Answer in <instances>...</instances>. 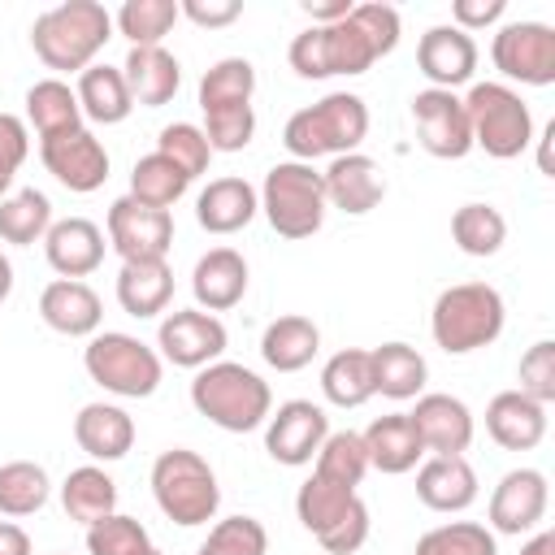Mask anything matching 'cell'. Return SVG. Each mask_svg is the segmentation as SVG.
Wrapping results in <instances>:
<instances>
[{"label":"cell","instance_id":"46","mask_svg":"<svg viewBox=\"0 0 555 555\" xmlns=\"http://www.w3.org/2000/svg\"><path fill=\"white\" fill-rule=\"evenodd\" d=\"M156 152L165 156V160H173L191 182L208 169V160H212V147H208V139H204V130L195 126V121H169L160 134H156Z\"/></svg>","mask_w":555,"mask_h":555},{"label":"cell","instance_id":"11","mask_svg":"<svg viewBox=\"0 0 555 555\" xmlns=\"http://www.w3.org/2000/svg\"><path fill=\"white\" fill-rule=\"evenodd\" d=\"M108 247L121 256V264L130 260H165L173 247V212L165 208H147L130 195L108 204Z\"/></svg>","mask_w":555,"mask_h":555},{"label":"cell","instance_id":"28","mask_svg":"<svg viewBox=\"0 0 555 555\" xmlns=\"http://www.w3.org/2000/svg\"><path fill=\"white\" fill-rule=\"evenodd\" d=\"M173 299V269L169 260H130L117 269V304L126 317H160Z\"/></svg>","mask_w":555,"mask_h":555},{"label":"cell","instance_id":"50","mask_svg":"<svg viewBox=\"0 0 555 555\" xmlns=\"http://www.w3.org/2000/svg\"><path fill=\"white\" fill-rule=\"evenodd\" d=\"M351 22L369 35V43H373L377 61H382V56H390V52L399 48V30H403V22H399V9H395V4H382V0L351 4Z\"/></svg>","mask_w":555,"mask_h":555},{"label":"cell","instance_id":"9","mask_svg":"<svg viewBox=\"0 0 555 555\" xmlns=\"http://www.w3.org/2000/svg\"><path fill=\"white\" fill-rule=\"evenodd\" d=\"M490 61L507 82L551 87L555 82V30L546 22H507L490 39Z\"/></svg>","mask_w":555,"mask_h":555},{"label":"cell","instance_id":"36","mask_svg":"<svg viewBox=\"0 0 555 555\" xmlns=\"http://www.w3.org/2000/svg\"><path fill=\"white\" fill-rule=\"evenodd\" d=\"M451 238L464 256H499V247L507 243V217L494 204H460L451 212Z\"/></svg>","mask_w":555,"mask_h":555},{"label":"cell","instance_id":"25","mask_svg":"<svg viewBox=\"0 0 555 555\" xmlns=\"http://www.w3.org/2000/svg\"><path fill=\"white\" fill-rule=\"evenodd\" d=\"M74 442L91 460L113 464L134 447V421L117 403H104V399L100 403H82L78 416H74Z\"/></svg>","mask_w":555,"mask_h":555},{"label":"cell","instance_id":"58","mask_svg":"<svg viewBox=\"0 0 555 555\" xmlns=\"http://www.w3.org/2000/svg\"><path fill=\"white\" fill-rule=\"evenodd\" d=\"M520 555H555V533H551V529H538V533L520 546Z\"/></svg>","mask_w":555,"mask_h":555},{"label":"cell","instance_id":"35","mask_svg":"<svg viewBox=\"0 0 555 555\" xmlns=\"http://www.w3.org/2000/svg\"><path fill=\"white\" fill-rule=\"evenodd\" d=\"M48 230H52V199L43 191L22 186L0 199V243L30 247V243H43Z\"/></svg>","mask_w":555,"mask_h":555},{"label":"cell","instance_id":"2","mask_svg":"<svg viewBox=\"0 0 555 555\" xmlns=\"http://www.w3.org/2000/svg\"><path fill=\"white\" fill-rule=\"evenodd\" d=\"M369 134V104L356 91H330L317 104L299 108L282 126V147L291 160L312 165L317 156H347L360 152Z\"/></svg>","mask_w":555,"mask_h":555},{"label":"cell","instance_id":"4","mask_svg":"<svg viewBox=\"0 0 555 555\" xmlns=\"http://www.w3.org/2000/svg\"><path fill=\"white\" fill-rule=\"evenodd\" d=\"M507 304L490 282H455L434 299L429 334L447 356H468L503 334Z\"/></svg>","mask_w":555,"mask_h":555},{"label":"cell","instance_id":"54","mask_svg":"<svg viewBox=\"0 0 555 555\" xmlns=\"http://www.w3.org/2000/svg\"><path fill=\"white\" fill-rule=\"evenodd\" d=\"M503 13H507V0H455L451 4V26L464 30V35H473V30L494 26Z\"/></svg>","mask_w":555,"mask_h":555},{"label":"cell","instance_id":"33","mask_svg":"<svg viewBox=\"0 0 555 555\" xmlns=\"http://www.w3.org/2000/svg\"><path fill=\"white\" fill-rule=\"evenodd\" d=\"M26 121L35 126L39 139L78 130V126H82V108H78L74 87L61 82V78H39V82H30V91H26Z\"/></svg>","mask_w":555,"mask_h":555},{"label":"cell","instance_id":"41","mask_svg":"<svg viewBox=\"0 0 555 555\" xmlns=\"http://www.w3.org/2000/svg\"><path fill=\"white\" fill-rule=\"evenodd\" d=\"M317 477L343 486V490H356L369 473V451H364V438L356 429H330L321 451H317Z\"/></svg>","mask_w":555,"mask_h":555},{"label":"cell","instance_id":"43","mask_svg":"<svg viewBox=\"0 0 555 555\" xmlns=\"http://www.w3.org/2000/svg\"><path fill=\"white\" fill-rule=\"evenodd\" d=\"M412 555H499V542L477 520H451V525L425 529L416 538V551Z\"/></svg>","mask_w":555,"mask_h":555},{"label":"cell","instance_id":"19","mask_svg":"<svg viewBox=\"0 0 555 555\" xmlns=\"http://www.w3.org/2000/svg\"><path fill=\"white\" fill-rule=\"evenodd\" d=\"M104 230L87 217H65V221H52V230L43 234V256L52 264L56 278H74L82 282L87 273H95L104 264Z\"/></svg>","mask_w":555,"mask_h":555},{"label":"cell","instance_id":"57","mask_svg":"<svg viewBox=\"0 0 555 555\" xmlns=\"http://www.w3.org/2000/svg\"><path fill=\"white\" fill-rule=\"evenodd\" d=\"M0 555H30V533L13 520H0Z\"/></svg>","mask_w":555,"mask_h":555},{"label":"cell","instance_id":"15","mask_svg":"<svg viewBox=\"0 0 555 555\" xmlns=\"http://www.w3.org/2000/svg\"><path fill=\"white\" fill-rule=\"evenodd\" d=\"M546 507H551L546 473L542 468H512L499 477V486L490 494V507H486L490 533H507V538L533 533L546 520Z\"/></svg>","mask_w":555,"mask_h":555},{"label":"cell","instance_id":"26","mask_svg":"<svg viewBox=\"0 0 555 555\" xmlns=\"http://www.w3.org/2000/svg\"><path fill=\"white\" fill-rule=\"evenodd\" d=\"M121 78L130 87V100L139 108H160L178 95L182 87V65L169 48H130L126 52V65H121Z\"/></svg>","mask_w":555,"mask_h":555},{"label":"cell","instance_id":"13","mask_svg":"<svg viewBox=\"0 0 555 555\" xmlns=\"http://www.w3.org/2000/svg\"><path fill=\"white\" fill-rule=\"evenodd\" d=\"M39 160L74 195H91L108 178V152H104V143L87 126L52 134V139H39Z\"/></svg>","mask_w":555,"mask_h":555},{"label":"cell","instance_id":"53","mask_svg":"<svg viewBox=\"0 0 555 555\" xmlns=\"http://www.w3.org/2000/svg\"><path fill=\"white\" fill-rule=\"evenodd\" d=\"M286 61L299 78H330V56H325V26H308L291 39Z\"/></svg>","mask_w":555,"mask_h":555},{"label":"cell","instance_id":"32","mask_svg":"<svg viewBox=\"0 0 555 555\" xmlns=\"http://www.w3.org/2000/svg\"><path fill=\"white\" fill-rule=\"evenodd\" d=\"M61 507H65L69 520L95 525V520H104V516L117 512V481L100 464L69 468V477L61 481Z\"/></svg>","mask_w":555,"mask_h":555},{"label":"cell","instance_id":"3","mask_svg":"<svg viewBox=\"0 0 555 555\" xmlns=\"http://www.w3.org/2000/svg\"><path fill=\"white\" fill-rule=\"evenodd\" d=\"M191 408L199 416H208L217 429L225 434H247L260 429L273 412V390L260 373H251L247 364L234 360H212L204 369H195L191 382Z\"/></svg>","mask_w":555,"mask_h":555},{"label":"cell","instance_id":"14","mask_svg":"<svg viewBox=\"0 0 555 555\" xmlns=\"http://www.w3.org/2000/svg\"><path fill=\"white\" fill-rule=\"evenodd\" d=\"M225 343H230V334H225L221 317H212L204 308H173L156 330L160 360H169L178 369H204V364L221 360Z\"/></svg>","mask_w":555,"mask_h":555},{"label":"cell","instance_id":"21","mask_svg":"<svg viewBox=\"0 0 555 555\" xmlns=\"http://www.w3.org/2000/svg\"><path fill=\"white\" fill-rule=\"evenodd\" d=\"M39 317H43L48 330H56L65 338H91V334H100L104 304H100V295L87 282L56 278L39 295Z\"/></svg>","mask_w":555,"mask_h":555},{"label":"cell","instance_id":"18","mask_svg":"<svg viewBox=\"0 0 555 555\" xmlns=\"http://www.w3.org/2000/svg\"><path fill=\"white\" fill-rule=\"evenodd\" d=\"M416 69L438 91L464 87L473 78V69H477V43H473V35L455 30L451 22L447 26H429L421 35V43H416Z\"/></svg>","mask_w":555,"mask_h":555},{"label":"cell","instance_id":"38","mask_svg":"<svg viewBox=\"0 0 555 555\" xmlns=\"http://www.w3.org/2000/svg\"><path fill=\"white\" fill-rule=\"evenodd\" d=\"M52 494L48 468L35 460H9L0 464V516H35L43 512Z\"/></svg>","mask_w":555,"mask_h":555},{"label":"cell","instance_id":"10","mask_svg":"<svg viewBox=\"0 0 555 555\" xmlns=\"http://www.w3.org/2000/svg\"><path fill=\"white\" fill-rule=\"evenodd\" d=\"M412 126H416V143L438 160H464L473 152V126L455 91H438V87L416 91Z\"/></svg>","mask_w":555,"mask_h":555},{"label":"cell","instance_id":"37","mask_svg":"<svg viewBox=\"0 0 555 555\" xmlns=\"http://www.w3.org/2000/svg\"><path fill=\"white\" fill-rule=\"evenodd\" d=\"M186 191H191V178L173 160H165L160 152L139 156L134 169H130V199H139L147 208H165L169 212Z\"/></svg>","mask_w":555,"mask_h":555},{"label":"cell","instance_id":"47","mask_svg":"<svg viewBox=\"0 0 555 555\" xmlns=\"http://www.w3.org/2000/svg\"><path fill=\"white\" fill-rule=\"evenodd\" d=\"M143 551H152V538L134 516L113 512L87 525V555H143Z\"/></svg>","mask_w":555,"mask_h":555},{"label":"cell","instance_id":"59","mask_svg":"<svg viewBox=\"0 0 555 555\" xmlns=\"http://www.w3.org/2000/svg\"><path fill=\"white\" fill-rule=\"evenodd\" d=\"M13 295V264H9V256L0 251V304Z\"/></svg>","mask_w":555,"mask_h":555},{"label":"cell","instance_id":"60","mask_svg":"<svg viewBox=\"0 0 555 555\" xmlns=\"http://www.w3.org/2000/svg\"><path fill=\"white\" fill-rule=\"evenodd\" d=\"M143 555H160V551H156V546H152V551H143Z\"/></svg>","mask_w":555,"mask_h":555},{"label":"cell","instance_id":"44","mask_svg":"<svg viewBox=\"0 0 555 555\" xmlns=\"http://www.w3.org/2000/svg\"><path fill=\"white\" fill-rule=\"evenodd\" d=\"M325 56H330V78H334V74H347V78L369 74L373 61H377L369 35L351 22V13H347L343 22H334V26H325Z\"/></svg>","mask_w":555,"mask_h":555},{"label":"cell","instance_id":"39","mask_svg":"<svg viewBox=\"0 0 555 555\" xmlns=\"http://www.w3.org/2000/svg\"><path fill=\"white\" fill-rule=\"evenodd\" d=\"M182 17L178 0H126L113 13V30L130 39V48H160V39Z\"/></svg>","mask_w":555,"mask_h":555},{"label":"cell","instance_id":"22","mask_svg":"<svg viewBox=\"0 0 555 555\" xmlns=\"http://www.w3.org/2000/svg\"><path fill=\"white\" fill-rule=\"evenodd\" d=\"M416 499L429 512H468L477 503V473L464 455H429L416 468Z\"/></svg>","mask_w":555,"mask_h":555},{"label":"cell","instance_id":"56","mask_svg":"<svg viewBox=\"0 0 555 555\" xmlns=\"http://www.w3.org/2000/svg\"><path fill=\"white\" fill-rule=\"evenodd\" d=\"M304 13L312 17V26H334L351 13V4L347 0H304Z\"/></svg>","mask_w":555,"mask_h":555},{"label":"cell","instance_id":"48","mask_svg":"<svg viewBox=\"0 0 555 555\" xmlns=\"http://www.w3.org/2000/svg\"><path fill=\"white\" fill-rule=\"evenodd\" d=\"M204 139L212 152H243L256 134V113L251 104H234V108H208L204 113Z\"/></svg>","mask_w":555,"mask_h":555},{"label":"cell","instance_id":"24","mask_svg":"<svg viewBox=\"0 0 555 555\" xmlns=\"http://www.w3.org/2000/svg\"><path fill=\"white\" fill-rule=\"evenodd\" d=\"M260 212V195L247 178H212L195 195V221L208 234H238Z\"/></svg>","mask_w":555,"mask_h":555},{"label":"cell","instance_id":"42","mask_svg":"<svg viewBox=\"0 0 555 555\" xmlns=\"http://www.w3.org/2000/svg\"><path fill=\"white\" fill-rule=\"evenodd\" d=\"M351 499H356V490H343V486H334V481H325V477H308L304 486H299V494H295V516H299V525L312 533V538H321L347 507H351Z\"/></svg>","mask_w":555,"mask_h":555},{"label":"cell","instance_id":"55","mask_svg":"<svg viewBox=\"0 0 555 555\" xmlns=\"http://www.w3.org/2000/svg\"><path fill=\"white\" fill-rule=\"evenodd\" d=\"M178 9H182V17H191L204 30H217V26H230V22L243 17V4L238 0H182Z\"/></svg>","mask_w":555,"mask_h":555},{"label":"cell","instance_id":"34","mask_svg":"<svg viewBox=\"0 0 555 555\" xmlns=\"http://www.w3.org/2000/svg\"><path fill=\"white\" fill-rule=\"evenodd\" d=\"M321 395L334 408H364L373 399V364L364 347H343L321 369Z\"/></svg>","mask_w":555,"mask_h":555},{"label":"cell","instance_id":"51","mask_svg":"<svg viewBox=\"0 0 555 555\" xmlns=\"http://www.w3.org/2000/svg\"><path fill=\"white\" fill-rule=\"evenodd\" d=\"M317 542H321L330 555H356V551L369 542V507H364V499L356 494L351 507H347V512H343Z\"/></svg>","mask_w":555,"mask_h":555},{"label":"cell","instance_id":"5","mask_svg":"<svg viewBox=\"0 0 555 555\" xmlns=\"http://www.w3.org/2000/svg\"><path fill=\"white\" fill-rule=\"evenodd\" d=\"M152 499L165 512V520L195 529L208 525L221 507V486L212 464L191 447H169L152 464Z\"/></svg>","mask_w":555,"mask_h":555},{"label":"cell","instance_id":"12","mask_svg":"<svg viewBox=\"0 0 555 555\" xmlns=\"http://www.w3.org/2000/svg\"><path fill=\"white\" fill-rule=\"evenodd\" d=\"M325 434H330V416H325L321 403L286 399L264 421V451H269V460L286 464V468H304V464L317 460Z\"/></svg>","mask_w":555,"mask_h":555},{"label":"cell","instance_id":"17","mask_svg":"<svg viewBox=\"0 0 555 555\" xmlns=\"http://www.w3.org/2000/svg\"><path fill=\"white\" fill-rule=\"evenodd\" d=\"M321 186H325V204L347 212V217H364L386 199V173L364 152L334 156L330 169L321 173Z\"/></svg>","mask_w":555,"mask_h":555},{"label":"cell","instance_id":"1","mask_svg":"<svg viewBox=\"0 0 555 555\" xmlns=\"http://www.w3.org/2000/svg\"><path fill=\"white\" fill-rule=\"evenodd\" d=\"M113 39V13L95 0H65L35 17L30 48L56 74H82Z\"/></svg>","mask_w":555,"mask_h":555},{"label":"cell","instance_id":"30","mask_svg":"<svg viewBox=\"0 0 555 555\" xmlns=\"http://www.w3.org/2000/svg\"><path fill=\"white\" fill-rule=\"evenodd\" d=\"M369 364H373V395H386L395 403L425 395L429 364L412 343H382L369 351Z\"/></svg>","mask_w":555,"mask_h":555},{"label":"cell","instance_id":"52","mask_svg":"<svg viewBox=\"0 0 555 555\" xmlns=\"http://www.w3.org/2000/svg\"><path fill=\"white\" fill-rule=\"evenodd\" d=\"M26 156H30V130H26V121L13 117V113H0V199L13 186V178H17V169H22Z\"/></svg>","mask_w":555,"mask_h":555},{"label":"cell","instance_id":"27","mask_svg":"<svg viewBox=\"0 0 555 555\" xmlns=\"http://www.w3.org/2000/svg\"><path fill=\"white\" fill-rule=\"evenodd\" d=\"M364 451H369V468L386 473V477H399V473H412L421 460H425V447L408 421V412H390V416H377L364 434Z\"/></svg>","mask_w":555,"mask_h":555},{"label":"cell","instance_id":"45","mask_svg":"<svg viewBox=\"0 0 555 555\" xmlns=\"http://www.w3.org/2000/svg\"><path fill=\"white\" fill-rule=\"evenodd\" d=\"M195 555H269V533L256 516H225L208 529Z\"/></svg>","mask_w":555,"mask_h":555},{"label":"cell","instance_id":"7","mask_svg":"<svg viewBox=\"0 0 555 555\" xmlns=\"http://www.w3.org/2000/svg\"><path fill=\"white\" fill-rule=\"evenodd\" d=\"M260 212L282 238H312L325 225V186L321 173L304 160H278L260 182Z\"/></svg>","mask_w":555,"mask_h":555},{"label":"cell","instance_id":"40","mask_svg":"<svg viewBox=\"0 0 555 555\" xmlns=\"http://www.w3.org/2000/svg\"><path fill=\"white\" fill-rule=\"evenodd\" d=\"M256 95V65L247 56H221L217 65L204 69L199 78V108H234V104H251Z\"/></svg>","mask_w":555,"mask_h":555},{"label":"cell","instance_id":"31","mask_svg":"<svg viewBox=\"0 0 555 555\" xmlns=\"http://www.w3.org/2000/svg\"><path fill=\"white\" fill-rule=\"evenodd\" d=\"M74 95H78L82 117H91L95 126H117V121H126L130 108H134L130 87H126V78H121V65H87V69L78 74Z\"/></svg>","mask_w":555,"mask_h":555},{"label":"cell","instance_id":"29","mask_svg":"<svg viewBox=\"0 0 555 555\" xmlns=\"http://www.w3.org/2000/svg\"><path fill=\"white\" fill-rule=\"evenodd\" d=\"M317 351H321V330H317V321H308L299 312H286V317L269 321L264 334H260V356L278 373L308 369L317 360Z\"/></svg>","mask_w":555,"mask_h":555},{"label":"cell","instance_id":"20","mask_svg":"<svg viewBox=\"0 0 555 555\" xmlns=\"http://www.w3.org/2000/svg\"><path fill=\"white\" fill-rule=\"evenodd\" d=\"M247 260H243V251H234V247H212V251H204L199 260H195V269H191V295H195V304L204 308V312H230L234 304H243V295H247Z\"/></svg>","mask_w":555,"mask_h":555},{"label":"cell","instance_id":"8","mask_svg":"<svg viewBox=\"0 0 555 555\" xmlns=\"http://www.w3.org/2000/svg\"><path fill=\"white\" fill-rule=\"evenodd\" d=\"M464 100L468 126H473V147H481L494 160H516L533 143V113L520 100L516 87L507 82H473Z\"/></svg>","mask_w":555,"mask_h":555},{"label":"cell","instance_id":"16","mask_svg":"<svg viewBox=\"0 0 555 555\" xmlns=\"http://www.w3.org/2000/svg\"><path fill=\"white\" fill-rule=\"evenodd\" d=\"M408 421H412L425 455H464L477 434L468 403L455 395H442V390L416 395V408L408 412Z\"/></svg>","mask_w":555,"mask_h":555},{"label":"cell","instance_id":"6","mask_svg":"<svg viewBox=\"0 0 555 555\" xmlns=\"http://www.w3.org/2000/svg\"><path fill=\"white\" fill-rule=\"evenodd\" d=\"M82 369L95 386H104L108 395L117 399H147L156 395L160 386V373H165V360L156 347H147L143 338L134 334H121V330H104V334H91L87 347H82Z\"/></svg>","mask_w":555,"mask_h":555},{"label":"cell","instance_id":"49","mask_svg":"<svg viewBox=\"0 0 555 555\" xmlns=\"http://www.w3.org/2000/svg\"><path fill=\"white\" fill-rule=\"evenodd\" d=\"M516 382H520L516 390L529 395V399H538L542 408L555 403V343H551V338H538V343L520 356Z\"/></svg>","mask_w":555,"mask_h":555},{"label":"cell","instance_id":"23","mask_svg":"<svg viewBox=\"0 0 555 555\" xmlns=\"http://www.w3.org/2000/svg\"><path fill=\"white\" fill-rule=\"evenodd\" d=\"M486 434L503 451H533L546 438V408L520 390H499L486 403Z\"/></svg>","mask_w":555,"mask_h":555}]
</instances>
